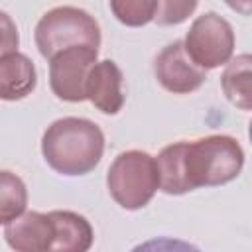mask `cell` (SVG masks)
<instances>
[{"instance_id": "obj_15", "label": "cell", "mask_w": 252, "mask_h": 252, "mask_svg": "<svg viewBox=\"0 0 252 252\" xmlns=\"http://www.w3.org/2000/svg\"><path fill=\"white\" fill-rule=\"evenodd\" d=\"M199 0H158L154 22L158 26H179L197 10Z\"/></svg>"}, {"instance_id": "obj_17", "label": "cell", "mask_w": 252, "mask_h": 252, "mask_svg": "<svg viewBox=\"0 0 252 252\" xmlns=\"http://www.w3.org/2000/svg\"><path fill=\"white\" fill-rule=\"evenodd\" d=\"M232 10H236L238 14L242 16H248L250 14V0H224Z\"/></svg>"}, {"instance_id": "obj_9", "label": "cell", "mask_w": 252, "mask_h": 252, "mask_svg": "<svg viewBox=\"0 0 252 252\" xmlns=\"http://www.w3.org/2000/svg\"><path fill=\"white\" fill-rule=\"evenodd\" d=\"M122 71L112 59L96 61L85 83V96L102 114H118L124 106Z\"/></svg>"}, {"instance_id": "obj_7", "label": "cell", "mask_w": 252, "mask_h": 252, "mask_svg": "<svg viewBox=\"0 0 252 252\" xmlns=\"http://www.w3.org/2000/svg\"><path fill=\"white\" fill-rule=\"evenodd\" d=\"M154 75L158 83L173 94H189L205 83V71L197 67L183 49V41L167 43L154 61Z\"/></svg>"}, {"instance_id": "obj_11", "label": "cell", "mask_w": 252, "mask_h": 252, "mask_svg": "<svg viewBox=\"0 0 252 252\" xmlns=\"http://www.w3.org/2000/svg\"><path fill=\"white\" fill-rule=\"evenodd\" d=\"M55 226L51 252H87L93 246L94 232L91 222L75 211H49Z\"/></svg>"}, {"instance_id": "obj_1", "label": "cell", "mask_w": 252, "mask_h": 252, "mask_svg": "<svg viewBox=\"0 0 252 252\" xmlns=\"http://www.w3.org/2000/svg\"><path fill=\"white\" fill-rule=\"evenodd\" d=\"M156 165L159 189L165 195H185L236 179L244 167V150L232 136L211 134L165 146L158 154Z\"/></svg>"}, {"instance_id": "obj_6", "label": "cell", "mask_w": 252, "mask_h": 252, "mask_svg": "<svg viewBox=\"0 0 252 252\" xmlns=\"http://www.w3.org/2000/svg\"><path fill=\"white\" fill-rule=\"evenodd\" d=\"M98 61V49L93 45H69L49 59V87L59 100L83 102L85 83L91 67Z\"/></svg>"}, {"instance_id": "obj_14", "label": "cell", "mask_w": 252, "mask_h": 252, "mask_svg": "<svg viewBox=\"0 0 252 252\" xmlns=\"http://www.w3.org/2000/svg\"><path fill=\"white\" fill-rule=\"evenodd\" d=\"M112 16L128 26V28H142L154 22L158 0H108Z\"/></svg>"}, {"instance_id": "obj_8", "label": "cell", "mask_w": 252, "mask_h": 252, "mask_svg": "<svg viewBox=\"0 0 252 252\" xmlns=\"http://www.w3.org/2000/svg\"><path fill=\"white\" fill-rule=\"evenodd\" d=\"M4 240L16 252H47L55 238V226L49 213L24 211L4 224Z\"/></svg>"}, {"instance_id": "obj_4", "label": "cell", "mask_w": 252, "mask_h": 252, "mask_svg": "<svg viewBox=\"0 0 252 252\" xmlns=\"http://www.w3.org/2000/svg\"><path fill=\"white\" fill-rule=\"evenodd\" d=\"M35 45L47 61L69 45L100 47V26L87 10L77 6H57L47 10L35 24Z\"/></svg>"}, {"instance_id": "obj_3", "label": "cell", "mask_w": 252, "mask_h": 252, "mask_svg": "<svg viewBox=\"0 0 252 252\" xmlns=\"http://www.w3.org/2000/svg\"><path fill=\"white\" fill-rule=\"evenodd\" d=\"M106 187L122 209H144L159 189L156 158L144 150H126L118 154L106 171Z\"/></svg>"}, {"instance_id": "obj_10", "label": "cell", "mask_w": 252, "mask_h": 252, "mask_svg": "<svg viewBox=\"0 0 252 252\" xmlns=\"http://www.w3.org/2000/svg\"><path fill=\"white\" fill-rule=\"evenodd\" d=\"M35 85L37 71L26 53L0 55V100H22L33 93Z\"/></svg>"}, {"instance_id": "obj_2", "label": "cell", "mask_w": 252, "mask_h": 252, "mask_svg": "<svg viewBox=\"0 0 252 252\" xmlns=\"http://www.w3.org/2000/svg\"><path fill=\"white\" fill-rule=\"evenodd\" d=\"M47 165L67 177L91 173L104 154V134L89 118L65 116L51 122L41 136Z\"/></svg>"}, {"instance_id": "obj_16", "label": "cell", "mask_w": 252, "mask_h": 252, "mask_svg": "<svg viewBox=\"0 0 252 252\" xmlns=\"http://www.w3.org/2000/svg\"><path fill=\"white\" fill-rule=\"evenodd\" d=\"M18 45H20L18 26L8 12L0 10V55L18 51Z\"/></svg>"}, {"instance_id": "obj_5", "label": "cell", "mask_w": 252, "mask_h": 252, "mask_svg": "<svg viewBox=\"0 0 252 252\" xmlns=\"http://www.w3.org/2000/svg\"><path fill=\"white\" fill-rule=\"evenodd\" d=\"M183 49L189 59L203 71L226 65L234 53V30L226 18L217 12H205L195 18L185 39Z\"/></svg>"}, {"instance_id": "obj_12", "label": "cell", "mask_w": 252, "mask_h": 252, "mask_svg": "<svg viewBox=\"0 0 252 252\" xmlns=\"http://www.w3.org/2000/svg\"><path fill=\"white\" fill-rule=\"evenodd\" d=\"M250 55L248 53H240L236 57H230L226 61V67L220 75V87L222 93L226 94V98L238 106L240 110H250L252 102H250Z\"/></svg>"}, {"instance_id": "obj_13", "label": "cell", "mask_w": 252, "mask_h": 252, "mask_svg": "<svg viewBox=\"0 0 252 252\" xmlns=\"http://www.w3.org/2000/svg\"><path fill=\"white\" fill-rule=\"evenodd\" d=\"M28 207V187L20 175L0 169V224H8Z\"/></svg>"}]
</instances>
